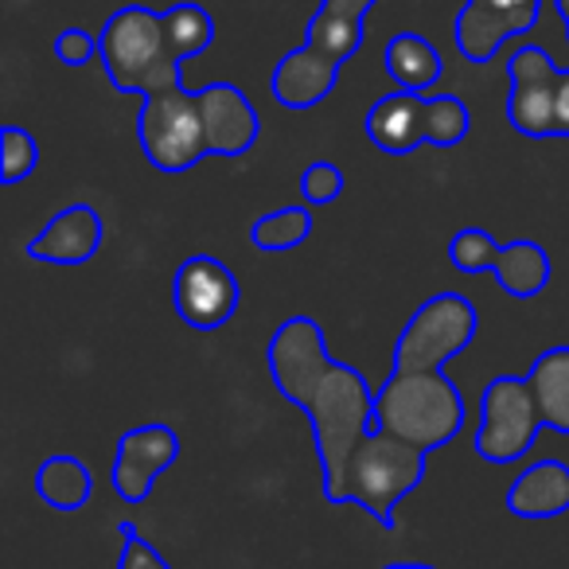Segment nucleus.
I'll list each match as a JSON object with an SVG mask.
<instances>
[{
	"mask_svg": "<svg viewBox=\"0 0 569 569\" xmlns=\"http://www.w3.org/2000/svg\"><path fill=\"white\" fill-rule=\"evenodd\" d=\"M277 395L301 406L317 437L325 499L340 507L343 472L356 445L375 429V390L356 367L328 356L325 332L312 317H289L266 348Z\"/></svg>",
	"mask_w": 569,
	"mask_h": 569,
	"instance_id": "f257e3e1",
	"label": "nucleus"
},
{
	"mask_svg": "<svg viewBox=\"0 0 569 569\" xmlns=\"http://www.w3.org/2000/svg\"><path fill=\"white\" fill-rule=\"evenodd\" d=\"M379 0H320L309 36L269 74V94L284 110H312L336 90L340 67L363 48V17Z\"/></svg>",
	"mask_w": 569,
	"mask_h": 569,
	"instance_id": "f03ea898",
	"label": "nucleus"
},
{
	"mask_svg": "<svg viewBox=\"0 0 569 569\" xmlns=\"http://www.w3.org/2000/svg\"><path fill=\"white\" fill-rule=\"evenodd\" d=\"M375 429L418 449H445L465 429V398L445 371H390L375 390Z\"/></svg>",
	"mask_w": 569,
	"mask_h": 569,
	"instance_id": "7ed1b4c3",
	"label": "nucleus"
},
{
	"mask_svg": "<svg viewBox=\"0 0 569 569\" xmlns=\"http://www.w3.org/2000/svg\"><path fill=\"white\" fill-rule=\"evenodd\" d=\"M102 67L110 74L113 90L121 94H160V90L183 87L180 56L172 51L164 32V17L144 4H126L102 24L98 36Z\"/></svg>",
	"mask_w": 569,
	"mask_h": 569,
	"instance_id": "20e7f679",
	"label": "nucleus"
},
{
	"mask_svg": "<svg viewBox=\"0 0 569 569\" xmlns=\"http://www.w3.org/2000/svg\"><path fill=\"white\" fill-rule=\"evenodd\" d=\"M426 449L398 441V437L382 433V429H371L348 460L340 507L351 503L371 515L382 530H395V507L426 480Z\"/></svg>",
	"mask_w": 569,
	"mask_h": 569,
	"instance_id": "39448f33",
	"label": "nucleus"
},
{
	"mask_svg": "<svg viewBox=\"0 0 569 569\" xmlns=\"http://www.w3.org/2000/svg\"><path fill=\"white\" fill-rule=\"evenodd\" d=\"M137 137L157 172H188L211 152V129H207V113L199 102V90H160L149 94L137 118Z\"/></svg>",
	"mask_w": 569,
	"mask_h": 569,
	"instance_id": "423d86ee",
	"label": "nucleus"
},
{
	"mask_svg": "<svg viewBox=\"0 0 569 569\" xmlns=\"http://www.w3.org/2000/svg\"><path fill=\"white\" fill-rule=\"evenodd\" d=\"M476 328H480V312L468 297H429L398 332L390 371H445V363H452L476 340Z\"/></svg>",
	"mask_w": 569,
	"mask_h": 569,
	"instance_id": "0eeeda50",
	"label": "nucleus"
},
{
	"mask_svg": "<svg viewBox=\"0 0 569 569\" xmlns=\"http://www.w3.org/2000/svg\"><path fill=\"white\" fill-rule=\"evenodd\" d=\"M538 429H546L538 410L530 375H499L483 387L480 398V429H476V452L488 465H511L522 460L535 445Z\"/></svg>",
	"mask_w": 569,
	"mask_h": 569,
	"instance_id": "6e6552de",
	"label": "nucleus"
},
{
	"mask_svg": "<svg viewBox=\"0 0 569 569\" xmlns=\"http://www.w3.org/2000/svg\"><path fill=\"white\" fill-rule=\"evenodd\" d=\"M449 261L460 273H491L499 277L507 293L515 301H530L550 284V258L538 242L530 238H515V242L499 246L488 230L465 227L452 234L449 242Z\"/></svg>",
	"mask_w": 569,
	"mask_h": 569,
	"instance_id": "1a4fd4ad",
	"label": "nucleus"
},
{
	"mask_svg": "<svg viewBox=\"0 0 569 569\" xmlns=\"http://www.w3.org/2000/svg\"><path fill=\"white\" fill-rule=\"evenodd\" d=\"M507 74H511V98H507V121L515 133L530 137V141H546L558 137L553 126V102H558V79L561 67L546 56L542 48L527 43L507 59Z\"/></svg>",
	"mask_w": 569,
	"mask_h": 569,
	"instance_id": "9d476101",
	"label": "nucleus"
},
{
	"mask_svg": "<svg viewBox=\"0 0 569 569\" xmlns=\"http://www.w3.org/2000/svg\"><path fill=\"white\" fill-rule=\"evenodd\" d=\"M176 312L196 332H214L238 312V277L211 253H191L172 281Z\"/></svg>",
	"mask_w": 569,
	"mask_h": 569,
	"instance_id": "9b49d317",
	"label": "nucleus"
},
{
	"mask_svg": "<svg viewBox=\"0 0 569 569\" xmlns=\"http://www.w3.org/2000/svg\"><path fill=\"white\" fill-rule=\"evenodd\" d=\"M180 457V437L164 421H149L129 433H121L118 452H113L110 480L126 503H144L157 488V480L176 465Z\"/></svg>",
	"mask_w": 569,
	"mask_h": 569,
	"instance_id": "f8f14e48",
	"label": "nucleus"
},
{
	"mask_svg": "<svg viewBox=\"0 0 569 569\" xmlns=\"http://www.w3.org/2000/svg\"><path fill=\"white\" fill-rule=\"evenodd\" d=\"M542 17V0H465L457 12V51L468 63H491L507 40L530 32Z\"/></svg>",
	"mask_w": 569,
	"mask_h": 569,
	"instance_id": "ddd939ff",
	"label": "nucleus"
},
{
	"mask_svg": "<svg viewBox=\"0 0 569 569\" xmlns=\"http://www.w3.org/2000/svg\"><path fill=\"white\" fill-rule=\"evenodd\" d=\"M106 222L90 203H71L51 214L48 227L28 242V258L48 261V266H82L102 250Z\"/></svg>",
	"mask_w": 569,
	"mask_h": 569,
	"instance_id": "4468645a",
	"label": "nucleus"
},
{
	"mask_svg": "<svg viewBox=\"0 0 569 569\" xmlns=\"http://www.w3.org/2000/svg\"><path fill=\"white\" fill-rule=\"evenodd\" d=\"M199 102H203L207 113L214 157H242V152H250L258 144L261 118L234 82H211V87L199 90Z\"/></svg>",
	"mask_w": 569,
	"mask_h": 569,
	"instance_id": "2eb2a0df",
	"label": "nucleus"
},
{
	"mask_svg": "<svg viewBox=\"0 0 569 569\" xmlns=\"http://www.w3.org/2000/svg\"><path fill=\"white\" fill-rule=\"evenodd\" d=\"M367 141L375 149L390 152V157H406V152L421 149L429 133V98L413 94V90H395V94L379 98L367 110Z\"/></svg>",
	"mask_w": 569,
	"mask_h": 569,
	"instance_id": "dca6fc26",
	"label": "nucleus"
},
{
	"mask_svg": "<svg viewBox=\"0 0 569 569\" xmlns=\"http://www.w3.org/2000/svg\"><path fill=\"white\" fill-rule=\"evenodd\" d=\"M507 511L515 519H558L569 511V465L566 460H535L515 476L507 491Z\"/></svg>",
	"mask_w": 569,
	"mask_h": 569,
	"instance_id": "f3484780",
	"label": "nucleus"
},
{
	"mask_svg": "<svg viewBox=\"0 0 569 569\" xmlns=\"http://www.w3.org/2000/svg\"><path fill=\"white\" fill-rule=\"evenodd\" d=\"M382 63H387L390 79L398 82V90H413V94L433 90L437 79L445 74L441 51L418 32H398L382 51Z\"/></svg>",
	"mask_w": 569,
	"mask_h": 569,
	"instance_id": "a211bd4d",
	"label": "nucleus"
},
{
	"mask_svg": "<svg viewBox=\"0 0 569 569\" xmlns=\"http://www.w3.org/2000/svg\"><path fill=\"white\" fill-rule=\"evenodd\" d=\"M530 387H535L546 429L569 433V343L542 351V356L535 359V367H530Z\"/></svg>",
	"mask_w": 569,
	"mask_h": 569,
	"instance_id": "6ab92c4d",
	"label": "nucleus"
},
{
	"mask_svg": "<svg viewBox=\"0 0 569 569\" xmlns=\"http://www.w3.org/2000/svg\"><path fill=\"white\" fill-rule=\"evenodd\" d=\"M90 491H94V480H90V468L82 465L79 457H48L36 472V496L43 499L56 511H79V507L90 503Z\"/></svg>",
	"mask_w": 569,
	"mask_h": 569,
	"instance_id": "aec40b11",
	"label": "nucleus"
},
{
	"mask_svg": "<svg viewBox=\"0 0 569 569\" xmlns=\"http://www.w3.org/2000/svg\"><path fill=\"white\" fill-rule=\"evenodd\" d=\"M160 17H164L168 43H172V51L180 56V63H188V59L203 56V51L211 48L214 20L203 4H172V9L160 12Z\"/></svg>",
	"mask_w": 569,
	"mask_h": 569,
	"instance_id": "412c9836",
	"label": "nucleus"
},
{
	"mask_svg": "<svg viewBox=\"0 0 569 569\" xmlns=\"http://www.w3.org/2000/svg\"><path fill=\"white\" fill-rule=\"evenodd\" d=\"M309 234H312V211L309 207H281V211L261 214V219L250 227V242L258 246V250H269V253L297 250L301 242H309Z\"/></svg>",
	"mask_w": 569,
	"mask_h": 569,
	"instance_id": "4be33fe9",
	"label": "nucleus"
},
{
	"mask_svg": "<svg viewBox=\"0 0 569 569\" xmlns=\"http://www.w3.org/2000/svg\"><path fill=\"white\" fill-rule=\"evenodd\" d=\"M472 129V113L468 106L460 102L457 94H433L429 98V133H426V144L433 149H452L460 144Z\"/></svg>",
	"mask_w": 569,
	"mask_h": 569,
	"instance_id": "5701e85b",
	"label": "nucleus"
},
{
	"mask_svg": "<svg viewBox=\"0 0 569 569\" xmlns=\"http://www.w3.org/2000/svg\"><path fill=\"white\" fill-rule=\"evenodd\" d=\"M36 168H40V144H36V137L20 126L0 129V183L12 188V183L28 180Z\"/></svg>",
	"mask_w": 569,
	"mask_h": 569,
	"instance_id": "b1692460",
	"label": "nucleus"
},
{
	"mask_svg": "<svg viewBox=\"0 0 569 569\" xmlns=\"http://www.w3.org/2000/svg\"><path fill=\"white\" fill-rule=\"evenodd\" d=\"M301 196L305 203L312 207H328L343 196V172L332 164V160H312L301 172Z\"/></svg>",
	"mask_w": 569,
	"mask_h": 569,
	"instance_id": "393cba45",
	"label": "nucleus"
},
{
	"mask_svg": "<svg viewBox=\"0 0 569 569\" xmlns=\"http://www.w3.org/2000/svg\"><path fill=\"white\" fill-rule=\"evenodd\" d=\"M118 535H121V558L118 569H172L164 561V553L157 550L152 542H144V535L133 527L129 519L118 522Z\"/></svg>",
	"mask_w": 569,
	"mask_h": 569,
	"instance_id": "a878e982",
	"label": "nucleus"
},
{
	"mask_svg": "<svg viewBox=\"0 0 569 569\" xmlns=\"http://www.w3.org/2000/svg\"><path fill=\"white\" fill-rule=\"evenodd\" d=\"M51 48H56V59L63 67H87L94 56H102L98 40L90 32H82V28H67V32H59Z\"/></svg>",
	"mask_w": 569,
	"mask_h": 569,
	"instance_id": "bb28decb",
	"label": "nucleus"
},
{
	"mask_svg": "<svg viewBox=\"0 0 569 569\" xmlns=\"http://www.w3.org/2000/svg\"><path fill=\"white\" fill-rule=\"evenodd\" d=\"M553 126H558V137L569 141V71H561L558 79V102H553Z\"/></svg>",
	"mask_w": 569,
	"mask_h": 569,
	"instance_id": "cd10ccee",
	"label": "nucleus"
},
{
	"mask_svg": "<svg viewBox=\"0 0 569 569\" xmlns=\"http://www.w3.org/2000/svg\"><path fill=\"white\" fill-rule=\"evenodd\" d=\"M382 569H437V566H426V561H390Z\"/></svg>",
	"mask_w": 569,
	"mask_h": 569,
	"instance_id": "c85d7f7f",
	"label": "nucleus"
},
{
	"mask_svg": "<svg viewBox=\"0 0 569 569\" xmlns=\"http://www.w3.org/2000/svg\"><path fill=\"white\" fill-rule=\"evenodd\" d=\"M553 9H558L561 24H566V36H569V0H553Z\"/></svg>",
	"mask_w": 569,
	"mask_h": 569,
	"instance_id": "c756f323",
	"label": "nucleus"
}]
</instances>
